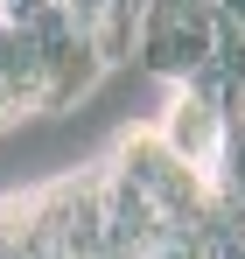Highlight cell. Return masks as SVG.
Segmentation results:
<instances>
[{
  "label": "cell",
  "mask_w": 245,
  "mask_h": 259,
  "mask_svg": "<svg viewBox=\"0 0 245 259\" xmlns=\"http://www.w3.org/2000/svg\"><path fill=\"white\" fill-rule=\"evenodd\" d=\"M210 35H217V0H140L133 56L182 84L189 70L210 63Z\"/></svg>",
  "instance_id": "1"
},
{
  "label": "cell",
  "mask_w": 245,
  "mask_h": 259,
  "mask_svg": "<svg viewBox=\"0 0 245 259\" xmlns=\"http://www.w3.org/2000/svg\"><path fill=\"white\" fill-rule=\"evenodd\" d=\"M0 126H7V119H0Z\"/></svg>",
  "instance_id": "3"
},
{
  "label": "cell",
  "mask_w": 245,
  "mask_h": 259,
  "mask_svg": "<svg viewBox=\"0 0 245 259\" xmlns=\"http://www.w3.org/2000/svg\"><path fill=\"white\" fill-rule=\"evenodd\" d=\"M154 140H161L189 175H203L210 189H217V161H224V112H210L203 98L175 91L168 112H161V126H154Z\"/></svg>",
  "instance_id": "2"
}]
</instances>
